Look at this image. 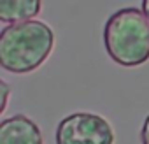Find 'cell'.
<instances>
[{
	"mask_svg": "<svg viewBox=\"0 0 149 144\" xmlns=\"http://www.w3.org/2000/svg\"><path fill=\"white\" fill-rule=\"evenodd\" d=\"M54 46V34L44 21L7 25L0 34V65L13 74H26L39 69Z\"/></svg>",
	"mask_w": 149,
	"mask_h": 144,
	"instance_id": "obj_1",
	"label": "cell"
},
{
	"mask_svg": "<svg viewBox=\"0 0 149 144\" xmlns=\"http://www.w3.org/2000/svg\"><path fill=\"white\" fill-rule=\"evenodd\" d=\"M107 55L123 67H137L149 60V20L137 7H125L109 16L104 27Z\"/></svg>",
	"mask_w": 149,
	"mask_h": 144,
	"instance_id": "obj_2",
	"label": "cell"
},
{
	"mask_svg": "<svg viewBox=\"0 0 149 144\" xmlns=\"http://www.w3.org/2000/svg\"><path fill=\"white\" fill-rule=\"evenodd\" d=\"M54 139L56 144H114V130L98 114L72 113L58 123Z\"/></svg>",
	"mask_w": 149,
	"mask_h": 144,
	"instance_id": "obj_3",
	"label": "cell"
},
{
	"mask_svg": "<svg viewBox=\"0 0 149 144\" xmlns=\"http://www.w3.org/2000/svg\"><path fill=\"white\" fill-rule=\"evenodd\" d=\"M0 144H42V132L30 118L14 114L0 123Z\"/></svg>",
	"mask_w": 149,
	"mask_h": 144,
	"instance_id": "obj_4",
	"label": "cell"
},
{
	"mask_svg": "<svg viewBox=\"0 0 149 144\" xmlns=\"http://www.w3.org/2000/svg\"><path fill=\"white\" fill-rule=\"evenodd\" d=\"M42 9V2L39 0H0V21L16 25L32 21Z\"/></svg>",
	"mask_w": 149,
	"mask_h": 144,
	"instance_id": "obj_5",
	"label": "cell"
},
{
	"mask_svg": "<svg viewBox=\"0 0 149 144\" xmlns=\"http://www.w3.org/2000/svg\"><path fill=\"white\" fill-rule=\"evenodd\" d=\"M0 88H2V104H0V111H6L11 90H9V85H7L6 81H0Z\"/></svg>",
	"mask_w": 149,
	"mask_h": 144,
	"instance_id": "obj_6",
	"label": "cell"
},
{
	"mask_svg": "<svg viewBox=\"0 0 149 144\" xmlns=\"http://www.w3.org/2000/svg\"><path fill=\"white\" fill-rule=\"evenodd\" d=\"M140 141H142V144H149V114L146 116L144 125L140 128Z\"/></svg>",
	"mask_w": 149,
	"mask_h": 144,
	"instance_id": "obj_7",
	"label": "cell"
},
{
	"mask_svg": "<svg viewBox=\"0 0 149 144\" xmlns=\"http://www.w3.org/2000/svg\"><path fill=\"white\" fill-rule=\"evenodd\" d=\"M142 13H144L146 18L149 20V0H144V2H142Z\"/></svg>",
	"mask_w": 149,
	"mask_h": 144,
	"instance_id": "obj_8",
	"label": "cell"
}]
</instances>
